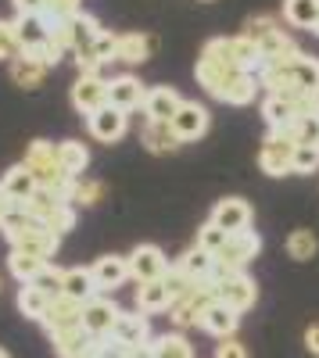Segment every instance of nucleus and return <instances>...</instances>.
I'll return each mask as SVG.
<instances>
[{
  "label": "nucleus",
  "instance_id": "f257e3e1",
  "mask_svg": "<svg viewBox=\"0 0 319 358\" xmlns=\"http://www.w3.org/2000/svg\"><path fill=\"white\" fill-rule=\"evenodd\" d=\"M197 83L208 90L215 101H226V104H251L255 101V90H258V76L244 72V69H234V65H222L215 57H197Z\"/></svg>",
  "mask_w": 319,
  "mask_h": 358
},
{
  "label": "nucleus",
  "instance_id": "f03ea898",
  "mask_svg": "<svg viewBox=\"0 0 319 358\" xmlns=\"http://www.w3.org/2000/svg\"><path fill=\"white\" fill-rule=\"evenodd\" d=\"M29 172L36 176V187L43 190H57L69 197V187H72V176L62 169V162H57V143L50 140H33L25 151V162H22Z\"/></svg>",
  "mask_w": 319,
  "mask_h": 358
},
{
  "label": "nucleus",
  "instance_id": "7ed1b4c3",
  "mask_svg": "<svg viewBox=\"0 0 319 358\" xmlns=\"http://www.w3.org/2000/svg\"><path fill=\"white\" fill-rule=\"evenodd\" d=\"M295 136L291 133H269L262 151H258V169L266 176H287L291 172V162H295Z\"/></svg>",
  "mask_w": 319,
  "mask_h": 358
},
{
  "label": "nucleus",
  "instance_id": "20e7f679",
  "mask_svg": "<svg viewBox=\"0 0 319 358\" xmlns=\"http://www.w3.org/2000/svg\"><path fill=\"white\" fill-rule=\"evenodd\" d=\"M258 251H262V236H258L255 229H244V233H234V236H229V244L215 255V262L226 265L229 273H244V265L255 262Z\"/></svg>",
  "mask_w": 319,
  "mask_h": 358
},
{
  "label": "nucleus",
  "instance_id": "39448f33",
  "mask_svg": "<svg viewBox=\"0 0 319 358\" xmlns=\"http://www.w3.org/2000/svg\"><path fill=\"white\" fill-rule=\"evenodd\" d=\"M122 308L111 301V297L97 294L94 301H86L83 305V330L90 334V337H111L115 334V322H119Z\"/></svg>",
  "mask_w": 319,
  "mask_h": 358
},
{
  "label": "nucleus",
  "instance_id": "423d86ee",
  "mask_svg": "<svg viewBox=\"0 0 319 358\" xmlns=\"http://www.w3.org/2000/svg\"><path fill=\"white\" fill-rule=\"evenodd\" d=\"M57 244H62V236H57L54 229H47V222L36 219L22 236H15V241H11V251H22V255H33V258L50 262L54 251H57Z\"/></svg>",
  "mask_w": 319,
  "mask_h": 358
},
{
  "label": "nucleus",
  "instance_id": "0eeeda50",
  "mask_svg": "<svg viewBox=\"0 0 319 358\" xmlns=\"http://www.w3.org/2000/svg\"><path fill=\"white\" fill-rule=\"evenodd\" d=\"M215 301V290L201 283L197 290H190L187 297H180V301H172L169 308V319L180 326V330H187V326H201V315H205V308Z\"/></svg>",
  "mask_w": 319,
  "mask_h": 358
},
{
  "label": "nucleus",
  "instance_id": "6e6552de",
  "mask_svg": "<svg viewBox=\"0 0 319 358\" xmlns=\"http://www.w3.org/2000/svg\"><path fill=\"white\" fill-rule=\"evenodd\" d=\"M169 273V258L162 255V248L155 244H140L129 255V276L136 283H151V280H165Z\"/></svg>",
  "mask_w": 319,
  "mask_h": 358
},
{
  "label": "nucleus",
  "instance_id": "1a4fd4ad",
  "mask_svg": "<svg viewBox=\"0 0 319 358\" xmlns=\"http://www.w3.org/2000/svg\"><path fill=\"white\" fill-rule=\"evenodd\" d=\"M208 222H215V226L226 229L229 236L244 233V229H251V204H248L244 197H222V201L212 208V219H208Z\"/></svg>",
  "mask_w": 319,
  "mask_h": 358
},
{
  "label": "nucleus",
  "instance_id": "9d476101",
  "mask_svg": "<svg viewBox=\"0 0 319 358\" xmlns=\"http://www.w3.org/2000/svg\"><path fill=\"white\" fill-rule=\"evenodd\" d=\"M72 104L86 118H90L94 111H101L108 104V79H101V76H79L76 86H72Z\"/></svg>",
  "mask_w": 319,
  "mask_h": 358
},
{
  "label": "nucleus",
  "instance_id": "9b49d317",
  "mask_svg": "<svg viewBox=\"0 0 319 358\" xmlns=\"http://www.w3.org/2000/svg\"><path fill=\"white\" fill-rule=\"evenodd\" d=\"M40 322L47 326V334L76 330V326H83V301H72V297L57 294V297H50V308H47V315Z\"/></svg>",
  "mask_w": 319,
  "mask_h": 358
},
{
  "label": "nucleus",
  "instance_id": "f8f14e48",
  "mask_svg": "<svg viewBox=\"0 0 319 358\" xmlns=\"http://www.w3.org/2000/svg\"><path fill=\"white\" fill-rule=\"evenodd\" d=\"M208 122H212L208 108L197 104V101H183L180 111L172 115V129H176L180 140H197V136H205V133H208Z\"/></svg>",
  "mask_w": 319,
  "mask_h": 358
},
{
  "label": "nucleus",
  "instance_id": "ddd939ff",
  "mask_svg": "<svg viewBox=\"0 0 319 358\" xmlns=\"http://www.w3.org/2000/svg\"><path fill=\"white\" fill-rule=\"evenodd\" d=\"M143 97H148V90L136 76H111L108 79V104L119 108V111H133V108H143Z\"/></svg>",
  "mask_w": 319,
  "mask_h": 358
},
{
  "label": "nucleus",
  "instance_id": "4468645a",
  "mask_svg": "<svg viewBox=\"0 0 319 358\" xmlns=\"http://www.w3.org/2000/svg\"><path fill=\"white\" fill-rule=\"evenodd\" d=\"M215 297H219L222 305H229L234 312H248V308L255 305V297H258V287H255L251 276L237 273V276H229V280H222V283L215 287Z\"/></svg>",
  "mask_w": 319,
  "mask_h": 358
},
{
  "label": "nucleus",
  "instance_id": "2eb2a0df",
  "mask_svg": "<svg viewBox=\"0 0 319 358\" xmlns=\"http://www.w3.org/2000/svg\"><path fill=\"white\" fill-rule=\"evenodd\" d=\"M86 126H90V136H94V140L115 143V140H122V133H126V111L104 104L101 111H94L90 118H86Z\"/></svg>",
  "mask_w": 319,
  "mask_h": 358
},
{
  "label": "nucleus",
  "instance_id": "dca6fc26",
  "mask_svg": "<svg viewBox=\"0 0 319 358\" xmlns=\"http://www.w3.org/2000/svg\"><path fill=\"white\" fill-rule=\"evenodd\" d=\"M180 104H183V97L172 86H155L143 97V115H148V122H172V115L180 111Z\"/></svg>",
  "mask_w": 319,
  "mask_h": 358
},
{
  "label": "nucleus",
  "instance_id": "f3484780",
  "mask_svg": "<svg viewBox=\"0 0 319 358\" xmlns=\"http://www.w3.org/2000/svg\"><path fill=\"white\" fill-rule=\"evenodd\" d=\"M15 29H18V43L22 50H36L50 40V29H54V18L50 15H18L15 18Z\"/></svg>",
  "mask_w": 319,
  "mask_h": 358
},
{
  "label": "nucleus",
  "instance_id": "a211bd4d",
  "mask_svg": "<svg viewBox=\"0 0 319 358\" xmlns=\"http://www.w3.org/2000/svg\"><path fill=\"white\" fill-rule=\"evenodd\" d=\"M237 326H241V312H234L229 305H222L219 297L205 308V315H201V330H208L212 337H234L237 334Z\"/></svg>",
  "mask_w": 319,
  "mask_h": 358
},
{
  "label": "nucleus",
  "instance_id": "6ab92c4d",
  "mask_svg": "<svg viewBox=\"0 0 319 358\" xmlns=\"http://www.w3.org/2000/svg\"><path fill=\"white\" fill-rule=\"evenodd\" d=\"M90 273H94L97 290H115V287H122V283L129 280V258H122V255H104V258L94 262Z\"/></svg>",
  "mask_w": 319,
  "mask_h": 358
},
{
  "label": "nucleus",
  "instance_id": "aec40b11",
  "mask_svg": "<svg viewBox=\"0 0 319 358\" xmlns=\"http://www.w3.org/2000/svg\"><path fill=\"white\" fill-rule=\"evenodd\" d=\"M126 348H140V344H151V322L143 312H122L119 322H115V334Z\"/></svg>",
  "mask_w": 319,
  "mask_h": 358
},
{
  "label": "nucleus",
  "instance_id": "412c9836",
  "mask_svg": "<svg viewBox=\"0 0 319 358\" xmlns=\"http://www.w3.org/2000/svg\"><path fill=\"white\" fill-rule=\"evenodd\" d=\"M172 308V294L165 287V280H151V283H136V312L143 315H158Z\"/></svg>",
  "mask_w": 319,
  "mask_h": 358
},
{
  "label": "nucleus",
  "instance_id": "4be33fe9",
  "mask_svg": "<svg viewBox=\"0 0 319 358\" xmlns=\"http://www.w3.org/2000/svg\"><path fill=\"white\" fill-rule=\"evenodd\" d=\"M140 143L148 147L151 155H169V151H176V147H180L183 140L176 136V129H172V122H143Z\"/></svg>",
  "mask_w": 319,
  "mask_h": 358
},
{
  "label": "nucleus",
  "instance_id": "5701e85b",
  "mask_svg": "<svg viewBox=\"0 0 319 358\" xmlns=\"http://www.w3.org/2000/svg\"><path fill=\"white\" fill-rule=\"evenodd\" d=\"M262 115H266V122H269L273 133H287V129H291L298 118H302V111H298L291 101H280V97H273V94H266Z\"/></svg>",
  "mask_w": 319,
  "mask_h": 358
},
{
  "label": "nucleus",
  "instance_id": "b1692460",
  "mask_svg": "<svg viewBox=\"0 0 319 358\" xmlns=\"http://www.w3.org/2000/svg\"><path fill=\"white\" fill-rule=\"evenodd\" d=\"M54 341V351L62 358H86L94 348V337L83 330V326H76V330H62V334H50Z\"/></svg>",
  "mask_w": 319,
  "mask_h": 358
},
{
  "label": "nucleus",
  "instance_id": "393cba45",
  "mask_svg": "<svg viewBox=\"0 0 319 358\" xmlns=\"http://www.w3.org/2000/svg\"><path fill=\"white\" fill-rule=\"evenodd\" d=\"M62 22H65V29H69L72 54H76V50H83V47H94V40L101 36L97 18H94V15H86V11H79V15H72V18H62Z\"/></svg>",
  "mask_w": 319,
  "mask_h": 358
},
{
  "label": "nucleus",
  "instance_id": "a878e982",
  "mask_svg": "<svg viewBox=\"0 0 319 358\" xmlns=\"http://www.w3.org/2000/svg\"><path fill=\"white\" fill-rule=\"evenodd\" d=\"M62 294L72 297V301H94V297L101 294L97 283H94V273L90 268H65V283H62Z\"/></svg>",
  "mask_w": 319,
  "mask_h": 358
},
{
  "label": "nucleus",
  "instance_id": "bb28decb",
  "mask_svg": "<svg viewBox=\"0 0 319 358\" xmlns=\"http://www.w3.org/2000/svg\"><path fill=\"white\" fill-rule=\"evenodd\" d=\"M0 187H4L18 204H25L29 197H33L36 194V176L33 172H29L25 165H15V169H8L4 172V179H0Z\"/></svg>",
  "mask_w": 319,
  "mask_h": 358
},
{
  "label": "nucleus",
  "instance_id": "cd10ccee",
  "mask_svg": "<svg viewBox=\"0 0 319 358\" xmlns=\"http://www.w3.org/2000/svg\"><path fill=\"white\" fill-rule=\"evenodd\" d=\"M283 69H287V76H291L305 94H312V90L319 86V62L316 57H309V54H298V57H291V62H280Z\"/></svg>",
  "mask_w": 319,
  "mask_h": 358
},
{
  "label": "nucleus",
  "instance_id": "c85d7f7f",
  "mask_svg": "<svg viewBox=\"0 0 319 358\" xmlns=\"http://www.w3.org/2000/svg\"><path fill=\"white\" fill-rule=\"evenodd\" d=\"M283 22L295 29L319 25V0H283Z\"/></svg>",
  "mask_w": 319,
  "mask_h": 358
},
{
  "label": "nucleus",
  "instance_id": "c756f323",
  "mask_svg": "<svg viewBox=\"0 0 319 358\" xmlns=\"http://www.w3.org/2000/svg\"><path fill=\"white\" fill-rule=\"evenodd\" d=\"M183 273L194 280V283H208V276H212V268H215V255H208V251H201L197 244L176 262Z\"/></svg>",
  "mask_w": 319,
  "mask_h": 358
},
{
  "label": "nucleus",
  "instance_id": "7c9ffc66",
  "mask_svg": "<svg viewBox=\"0 0 319 358\" xmlns=\"http://www.w3.org/2000/svg\"><path fill=\"white\" fill-rule=\"evenodd\" d=\"M62 204H69V197L65 194H57V190H43V187H36V194L25 201V212L33 215V219H40V222H47L57 208Z\"/></svg>",
  "mask_w": 319,
  "mask_h": 358
},
{
  "label": "nucleus",
  "instance_id": "2f4dec72",
  "mask_svg": "<svg viewBox=\"0 0 319 358\" xmlns=\"http://www.w3.org/2000/svg\"><path fill=\"white\" fill-rule=\"evenodd\" d=\"M47 76V65H40L36 57H29V54H18L15 62H11V79L25 90H36Z\"/></svg>",
  "mask_w": 319,
  "mask_h": 358
},
{
  "label": "nucleus",
  "instance_id": "473e14b6",
  "mask_svg": "<svg viewBox=\"0 0 319 358\" xmlns=\"http://www.w3.org/2000/svg\"><path fill=\"white\" fill-rule=\"evenodd\" d=\"M47 308H50V297L40 287H33V283H22L18 287V312L25 319H43Z\"/></svg>",
  "mask_w": 319,
  "mask_h": 358
},
{
  "label": "nucleus",
  "instance_id": "72a5a7b5",
  "mask_svg": "<svg viewBox=\"0 0 319 358\" xmlns=\"http://www.w3.org/2000/svg\"><path fill=\"white\" fill-rule=\"evenodd\" d=\"M57 162H62V169L76 179V176H83L86 165H90V151H86L79 140H65V143H57Z\"/></svg>",
  "mask_w": 319,
  "mask_h": 358
},
{
  "label": "nucleus",
  "instance_id": "f704fd0d",
  "mask_svg": "<svg viewBox=\"0 0 319 358\" xmlns=\"http://www.w3.org/2000/svg\"><path fill=\"white\" fill-rule=\"evenodd\" d=\"M148 54H151V40L148 36L143 33H126V36H119V57H115V62L140 65V62H148Z\"/></svg>",
  "mask_w": 319,
  "mask_h": 358
},
{
  "label": "nucleus",
  "instance_id": "c9c22d12",
  "mask_svg": "<svg viewBox=\"0 0 319 358\" xmlns=\"http://www.w3.org/2000/svg\"><path fill=\"white\" fill-rule=\"evenodd\" d=\"M101 197H104V183H101V179H86V176H76V179H72V187H69V204L94 208Z\"/></svg>",
  "mask_w": 319,
  "mask_h": 358
},
{
  "label": "nucleus",
  "instance_id": "e433bc0d",
  "mask_svg": "<svg viewBox=\"0 0 319 358\" xmlns=\"http://www.w3.org/2000/svg\"><path fill=\"white\" fill-rule=\"evenodd\" d=\"M155 358H194V344L183 334H162L151 341Z\"/></svg>",
  "mask_w": 319,
  "mask_h": 358
},
{
  "label": "nucleus",
  "instance_id": "4c0bfd02",
  "mask_svg": "<svg viewBox=\"0 0 319 358\" xmlns=\"http://www.w3.org/2000/svg\"><path fill=\"white\" fill-rule=\"evenodd\" d=\"M8 265H11V273H15V280H18V283H33V280L43 273V268H47L50 262L33 258V255H22V251H11Z\"/></svg>",
  "mask_w": 319,
  "mask_h": 358
},
{
  "label": "nucleus",
  "instance_id": "58836bf2",
  "mask_svg": "<svg viewBox=\"0 0 319 358\" xmlns=\"http://www.w3.org/2000/svg\"><path fill=\"white\" fill-rule=\"evenodd\" d=\"M316 251H319V241H316L312 229H295L291 236H287V255H291L295 262H309Z\"/></svg>",
  "mask_w": 319,
  "mask_h": 358
},
{
  "label": "nucleus",
  "instance_id": "ea45409f",
  "mask_svg": "<svg viewBox=\"0 0 319 358\" xmlns=\"http://www.w3.org/2000/svg\"><path fill=\"white\" fill-rule=\"evenodd\" d=\"M273 33H280V22H276L273 15H251V18L244 22V36H248V40H255V43L269 40Z\"/></svg>",
  "mask_w": 319,
  "mask_h": 358
},
{
  "label": "nucleus",
  "instance_id": "a19ab883",
  "mask_svg": "<svg viewBox=\"0 0 319 358\" xmlns=\"http://www.w3.org/2000/svg\"><path fill=\"white\" fill-rule=\"evenodd\" d=\"M226 244H229V233H226V229H219L215 222H205V226L197 229V248H201V251L219 255Z\"/></svg>",
  "mask_w": 319,
  "mask_h": 358
},
{
  "label": "nucleus",
  "instance_id": "79ce46f5",
  "mask_svg": "<svg viewBox=\"0 0 319 358\" xmlns=\"http://www.w3.org/2000/svg\"><path fill=\"white\" fill-rule=\"evenodd\" d=\"M319 169V143H298L295 147V162H291V172L295 176H309Z\"/></svg>",
  "mask_w": 319,
  "mask_h": 358
},
{
  "label": "nucleus",
  "instance_id": "37998d69",
  "mask_svg": "<svg viewBox=\"0 0 319 358\" xmlns=\"http://www.w3.org/2000/svg\"><path fill=\"white\" fill-rule=\"evenodd\" d=\"M165 287H169V294H172V301H180V297H187L190 290H197L201 283H194L180 265H169V273H165Z\"/></svg>",
  "mask_w": 319,
  "mask_h": 358
},
{
  "label": "nucleus",
  "instance_id": "c03bdc74",
  "mask_svg": "<svg viewBox=\"0 0 319 358\" xmlns=\"http://www.w3.org/2000/svg\"><path fill=\"white\" fill-rule=\"evenodd\" d=\"M18 54H22V43H18L15 22H4V18H0V62H15Z\"/></svg>",
  "mask_w": 319,
  "mask_h": 358
},
{
  "label": "nucleus",
  "instance_id": "a18cd8bd",
  "mask_svg": "<svg viewBox=\"0 0 319 358\" xmlns=\"http://www.w3.org/2000/svg\"><path fill=\"white\" fill-rule=\"evenodd\" d=\"M287 133L295 136V143H319V115H316V111H312V115H302Z\"/></svg>",
  "mask_w": 319,
  "mask_h": 358
},
{
  "label": "nucleus",
  "instance_id": "49530a36",
  "mask_svg": "<svg viewBox=\"0 0 319 358\" xmlns=\"http://www.w3.org/2000/svg\"><path fill=\"white\" fill-rule=\"evenodd\" d=\"M62 283H65V268H57V265H47L43 273L33 280V287H40L47 297H57V294H62Z\"/></svg>",
  "mask_w": 319,
  "mask_h": 358
},
{
  "label": "nucleus",
  "instance_id": "de8ad7c7",
  "mask_svg": "<svg viewBox=\"0 0 319 358\" xmlns=\"http://www.w3.org/2000/svg\"><path fill=\"white\" fill-rule=\"evenodd\" d=\"M126 355H129V348L119 337H94L90 358H126Z\"/></svg>",
  "mask_w": 319,
  "mask_h": 358
},
{
  "label": "nucleus",
  "instance_id": "09e8293b",
  "mask_svg": "<svg viewBox=\"0 0 319 358\" xmlns=\"http://www.w3.org/2000/svg\"><path fill=\"white\" fill-rule=\"evenodd\" d=\"M90 50L97 54V62H101V65H111L115 57H119V36H115V33H104V29H101V36L94 40Z\"/></svg>",
  "mask_w": 319,
  "mask_h": 358
},
{
  "label": "nucleus",
  "instance_id": "8fccbe9b",
  "mask_svg": "<svg viewBox=\"0 0 319 358\" xmlns=\"http://www.w3.org/2000/svg\"><path fill=\"white\" fill-rule=\"evenodd\" d=\"M72 226H76V204H62V208H57V212L47 219V229H54L57 236L69 233Z\"/></svg>",
  "mask_w": 319,
  "mask_h": 358
},
{
  "label": "nucleus",
  "instance_id": "3c124183",
  "mask_svg": "<svg viewBox=\"0 0 319 358\" xmlns=\"http://www.w3.org/2000/svg\"><path fill=\"white\" fill-rule=\"evenodd\" d=\"M215 358H248V348L237 337H226L222 344H215Z\"/></svg>",
  "mask_w": 319,
  "mask_h": 358
},
{
  "label": "nucleus",
  "instance_id": "603ef678",
  "mask_svg": "<svg viewBox=\"0 0 319 358\" xmlns=\"http://www.w3.org/2000/svg\"><path fill=\"white\" fill-rule=\"evenodd\" d=\"M15 11L18 15H43L47 11V0H15Z\"/></svg>",
  "mask_w": 319,
  "mask_h": 358
},
{
  "label": "nucleus",
  "instance_id": "864d4df0",
  "mask_svg": "<svg viewBox=\"0 0 319 358\" xmlns=\"http://www.w3.org/2000/svg\"><path fill=\"white\" fill-rule=\"evenodd\" d=\"M18 208H25V204H18V201H15V197L4 190V187H0V219H8L11 212H18Z\"/></svg>",
  "mask_w": 319,
  "mask_h": 358
},
{
  "label": "nucleus",
  "instance_id": "5fc2aeb1",
  "mask_svg": "<svg viewBox=\"0 0 319 358\" xmlns=\"http://www.w3.org/2000/svg\"><path fill=\"white\" fill-rule=\"evenodd\" d=\"M305 348H309V351L319 358V322H312L309 330H305Z\"/></svg>",
  "mask_w": 319,
  "mask_h": 358
},
{
  "label": "nucleus",
  "instance_id": "6e6d98bb",
  "mask_svg": "<svg viewBox=\"0 0 319 358\" xmlns=\"http://www.w3.org/2000/svg\"><path fill=\"white\" fill-rule=\"evenodd\" d=\"M126 358H155V348L151 344H140V348H129Z\"/></svg>",
  "mask_w": 319,
  "mask_h": 358
},
{
  "label": "nucleus",
  "instance_id": "4d7b16f0",
  "mask_svg": "<svg viewBox=\"0 0 319 358\" xmlns=\"http://www.w3.org/2000/svg\"><path fill=\"white\" fill-rule=\"evenodd\" d=\"M312 111H316V115H319V86H316V90H312Z\"/></svg>",
  "mask_w": 319,
  "mask_h": 358
},
{
  "label": "nucleus",
  "instance_id": "13d9d810",
  "mask_svg": "<svg viewBox=\"0 0 319 358\" xmlns=\"http://www.w3.org/2000/svg\"><path fill=\"white\" fill-rule=\"evenodd\" d=\"M0 358H8V351H4V348H0Z\"/></svg>",
  "mask_w": 319,
  "mask_h": 358
},
{
  "label": "nucleus",
  "instance_id": "bf43d9fd",
  "mask_svg": "<svg viewBox=\"0 0 319 358\" xmlns=\"http://www.w3.org/2000/svg\"><path fill=\"white\" fill-rule=\"evenodd\" d=\"M197 4H212V0H197Z\"/></svg>",
  "mask_w": 319,
  "mask_h": 358
},
{
  "label": "nucleus",
  "instance_id": "052dcab7",
  "mask_svg": "<svg viewBox=\"0 0 319 358\" xmlns=\"http://www.w3.org/2000/svg\"><path fill=\"white\" fill-rule=\"evenodd\" d=\"M86 358H90V355H86Z\"/></svg>",
  "mask_w": 319,
  "mask_h": 358
}]
</instances>
